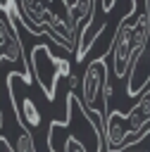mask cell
I'll use <instances>...</instances> for the list:
<instances>
[{
	"label": "cell",
	"mask_w": 150,
	"mask_h": 152,
	"mask_svg": "<svg viewBox=\"0 0 150 152\" xmlns=\"http://www.w3.org/2000/svg\"><path fill=\"white\" fill-rule=\"evenodd\" d=\"M0 128H2V109H0Z\"/></svg>",
	"instance_id": "obj_7"
},
{
	"label": "cell",
	"mask_w": 150,
	"mask_h": 152,
	"mask_svg": "<svg viewBox=\"0 0 150 152\" xmlns=\"http://www.w3.org/2000/svg\"><path fill=\"white\" fill-rule=\"evenodd\" d=\"M31 66H33V74H36L38 83L43 86L45 95L52 100L55 97V88L52 86H55L60 74H64V76L69 74V64L64 59H57L48 50V45H36L33 48V57H31Z\"/></svg>",
	"instance_id": "obj_3"
},
{
	"label": "cell",
	"mask_w": 150,
	"mask_h": 152,
	"mask_svg": "<svg viewBox=\"0 0 150 152\" xmlns=\"http://www.w3.org/2000/svg\"><path fill=\"white\" fill-rule=\"evenodd\" d=\"M105 83H107V62L93 59L83 74V107L90 109L93 119L98 121L95 126L100 131H105V107L110 95V88Z\"/></svg>",
	"instance_id": "obj_2"
},
{
	"label": "cell",
	"mask_w": 150,
	"mask_h": 152,
	"mask_svg": "<svg viewBox=\"0 0 150 152\" xmlns=\"http://www.w3.org/2000/svg\"><path fill=\"white\" fill-rule=\"evenodd\" d=\"M133 26H136V10L129 12L119 21V26L114 31V38H112L110 57L114 59V74L117 76H124L131 69V57H133Z\"/></svg>",
	"instance_id": "obj_4"
},
{
	"label": "cell",
	"mask_w": 150,
	"mask_h": 152,
	"mask_svg": "<svg viewBox=\"0 0 150 152\" xmlns=\"http://www.w3.org/2000/svg\"><path fill=\"white\" fill-rule=\"evenodd\" d=\"M150 124V81L148 90L140 95V102L129 112V114H107L105 116V142L112 152H121L140 140L145 133V126Z\"/></svg>",
	"instance_id": "obj_1"
},
{
	"label": "cell",
	"mask_w": 150,
	"mask_h": 152,
	"mask_svg": "<svg viewBox=\"0 0 150 152\" xmlns=\"http://www.w3.org/2000/svg\"><path fill=\"white\" fill-rule=\"evenodd\" d=\"M14 152H36V150H33V138H31V133L26 131V126H24V124L19 126V133H17V147H14Z\"/></svg>",
	"instance_id": "obj_5"
},
{
	"label": "cell",
	"mask_w": 150,
	"mask_h": 152,
	"mask_svg": "<svg viewBox=\"0 0 150 152\" xmlns=\"http://www.w3.org/2000/svg\"><path fill=\"white\" fill-rule=\"evenodd\" d=\"M21 121L29 124V126H38V124H40V112L33 107L31 100H24V107H21Z\"/></svg>",
	"instance_id": "obj_6"
}]
</instances>
